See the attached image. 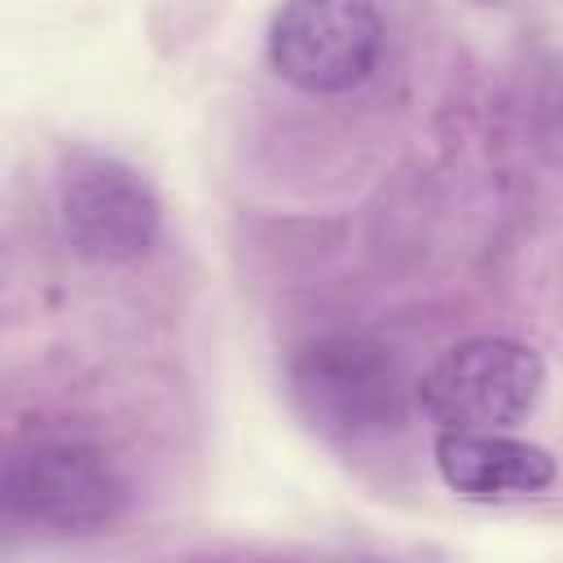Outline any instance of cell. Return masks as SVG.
Wrapping results in <instances>:
<instances>
[{
  "mask_svg": "<svg viewBox=\"0 0 563 563\" xmlns=\"http://www.w3.org/2000/svg\"><path fill=\"white\" fill-rule=\"evenodd\" d=\"M286 396L317 435L374 440L405 422L413 387L387 343L356 330H330L303 339L286 356Z\"/></svg>",
  "mask_w": 563,
  "mask_h": 563,
  "instance_id": "obj_1",
  "label": "cell"
},
{
  "mask_svg": "<svg viewBox=\"0 0 563 563\" xmlns=\"http://www.w3.org/2000/svg\"><path fill=\"white\" fill-rule=\"evenodd\" d=\"M435 471L466 501L537 497L559 475L550 449L532 440H515L506 431H440Z\"/></svg>",
  "mask_w": 563,
  "mask_h": 563,
  "instance_id": "obj_6",
  "label": "cell"
},
{
  "mask_svg": "<svg viewBox=\"0 0 563 563\" xmlns=\"http://www.w3.org/2000/svg\"><path fill=\"white\" fill-rule=\"evenodd\" d=\"M0 501L13 519L44 532L84 537L114 523L128 506V479L106 449L75 435H44L4 457Z\"/></svg>",
  "mask_w": 563,
  "mask_h": 563,
  "instance_id": "obj_2",
  "label": "cell"
},
{
  "mask_svg": "<svg viewBox=\"0 0 563 563\" xmlns=\"http://www.w3.org/2000/svg\"><path fill=\"white\" fill-rule=\"evenodd\" d=\"M378 48L383 18L374 0H282L268 22L273 70L312 97L365 84Z\"/></svg>",
  "mask_w": 563,
  "mask_h": 563,
  "instance_id": "obj_4",
  "label": "cell"
},
{
  "mask_svg": "<svg viewBox=\"0 0 563 563\" xmlns=\"http://www.w3.org/2000/svg\"><path fill=\"white\" fill-rule=\"evenodd\" d=\"M57 220L79 260L128 264L154 246L163 207L141 172L110 154L79 150L57 172Z\"/></svg>",
  "mask_w": 563,
  "mask_h": 563,
  "instance_id": "obj_5",
  "label": "cell"
},
{
  "mask_svg": "<svg viewBox=\"0 0 563 563\" xmlns=\"http://www.w3.org/2000/svg\"><path fill=\"white\" fill-rule=\"evenodd\" d=\"M545 391V361L501 334H479L444 347L413 383V405L440 431H510Z\"/></svg>",
  "mask_w": 563,
  "mask_h": 563,
  "instance_id": "obj_3",
  "label": "cell"
}]
</instances>
